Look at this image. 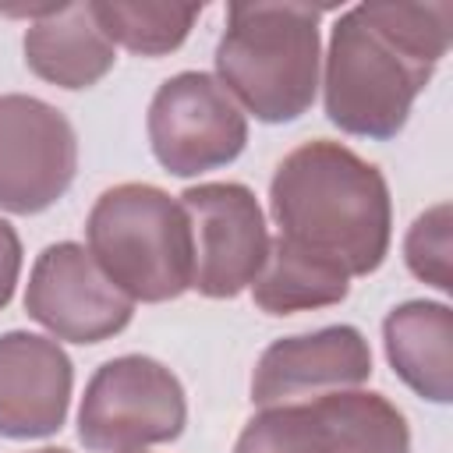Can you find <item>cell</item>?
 Here are the masks:
<instances>
[{
	"mask_svg": "<svg viewBox=\"0 0 453 453\" xmlns=\"http://www.w3.org/2000/svg\"><path fill=\"white\" fill-rule=\"evenodd\" d=\"M449 4L372 0L347 7L326 50L322 106L333 127L368 142L396 138L449 50Z\"/></svg>",
	"mask_w": 453,
	"mask_h": 453,
	"instance_id": "obj_1",
	"label": "cell"
},
{
	"mask_svg": "<svg viewBox=\"0 0 453 453\" xmlns=\"http://www.w3.org/2000/svg\"><path fill=\"white\" fill-rule=\"evenodd\" d=\"M280 237L336 262L347 276H372L393 241V198L382 170L343 142L311 138L290 149L269 180Z\"/></svg>",
	"mask_w": 453,
	"mask_h": 453,
	"instance_id": "obj_2",
	"label": "cell"
},
{
	"mask_svg": "<svg viewBox=\"0 0 453 453\" xmlns=\"http://www.w3.org/2000/svg\"><path fill=\"white\" fill-rule=\"evenodd\" d=\"M326 7L297 0L230 4L216 42V81L262 124L304 117L319 92Z\"/></svg>",
	"mask_w": 453,
	"mask_h": 453,
	"instance_id": "obj_3",
	"label": "cell"
},
{
	"mask_svg": "<svg viewBox=\"0 0 453 453\" xmlns=\"http://www.w3.org/2000/svg\"><path fill=\"white\" fill-rule=\"evenodd\" d=\"M85 248L131 301L163 304L191 290L195 248L180 198L156 184L124 180L106 188L85 219Z\"/></svg>",
	"mask_w": 453,
	"mask_h": 453,
	"instance_id": "obj_4",
	"label": "cell"
},
{
	"mask_svg": "<svg viewBox=\"0 0 453 453\" xmlns=\"http://www.w3.org/2000/svg\"><path fill=\"white\" fill-rule=\"evenodd\" d=\"M234 453H411V428L386 393L343 389L258 407L244 421Z\"/></svg>",
	"mask_w": 453,
	"mask_h": 453,
	"instance_id": "obj_5",
	"label": "cell"
},
{
	"mask_svg": "<svg viewBox=\"0 0 453 453\" xmlns=\"http://www.w3.org/2000/svg\"><path fill=\"white\" fill-rule=\"evenodd\" d=\"M188 396L180 379L149 354L103 361L78 407V439L92 453H138L180 439Z\"/></svg>",
	"mask_w": 453,
	"mask_h": 453,
	"instance_id": "obj_6",
	"label": "cell"
},
{
	"mask_svg": "<svg viewBox=\"0 0 453 453\" xmlns=\"http://www.w3.org/2000/svg\"><path fill=\"white\" fill-rule=\"evenodd\" d=\"M156 163L173 177H198L234 163L248 145V117L205 71L166 78L145 117Z\"/></svg>",
	"mask_w": 453,
	"mask_h": 453,
	"instance_id": "obj_7",
	"label": "cell"
},
{
	"mask_svg": "<svg viewBox=\"0 0 453 453\" xmlns=\"http://www.w3.org/2000/svg\"><path fill=\"white\" fill-rule=\"evenodd\" d=\"M177 198L191 223V290L212 301L244 294L262 273L273 241L255 191L237 180H205L184 188Z\"/></svg>",
	"mask_w": 453,
	"mask_h": 453,
	"instance_id": "obj_8",
	"label": "cell"
},
{
	"mask_svg": "<svg viewBox=\"0 0 453 453\" xmlns=\"http://www.w3.org/2000/svg\"><path fill=\"white\" fill-rule=\"evenodd\" d=\"M78 173V134L39 96H0V209L35 216L57 205Z\"/></svg>",
	"mask_w": 453,
	"mask_h": 453,
	"instance_id": "obj_9",
	"label": "cell"
},
{
	"mask_svg": "<svg viewBox=\"0 0 453 453\" xmlns=\"http://www.w3.org/2000/svg\"><path fill=\"white\" fill-rule=\"evenodd\" d=\"M25 311L53 340L103 343L127 329L134 301L110 283L85 244L57 241L46 244L28 273Z\"/></svg>",
	"mask_w": 453,
	"mask_h": 453,
	"instance_id": "obj_10",
	"label": "cell"
},
{
	"mask_svg": "<svg viewBox=\"0 0 453 453\" xmlns=\"http://www.w3.org/2000/svg\"><path fill=\"white\" fill-rule=\"evenodd\" d=\"M372 379V347L357 326H322L273 340L251 372V403L280 407L326 393L361 389Z\"/></svg>",
	"mask_w": 453,
	"mask_h": 453,
	"instance_id": "obj_11",
	"label": "cell"
},
{
	"mask_svg": "<svg viewBox=\"0 0 453 453\" xmlns=\"http://www.w3.org/2000/svg\"><path fill=\"white\" fill-rule=\"evenodd\" d=\"M74 365L60 340L28 329L0 333V435L46 439L67 421Z\"/></svg>",
	"mask_w": 453,
	"mask_h": 453,
	"instance_id": "obj_12",
	"label": "cell"
},
{
	"mask_svg": "<svg viewBox=\"0 0 453 453\" xmlns=\"http://www.w3.org/2000/svg\"><path fill=\"white\" fill-rule=\"evenodd\" d=\"M21 50L35 78L67 92L99 85L117 64V46L99 28L92 0L39 7L25 28Z\"/></svg>",
	"mask_w": 453,
	"mask_h": 453,
	"instance_id": "obj_13",
	"label": "cell"
},
{
	"mask_svg": "<svg viewBox=\"0 0 453 453\" xmlns=\"http://www.w3.org/2000/svg\"><path fill=\"white\" fill-rule=\"evenodd\" d=\"M382 347L393 375L428 403L453 400V308L446 301H403L382 319Z\"/></svg>",
	"mask_w": 453,
	"mask_h": 453,
	"instance_id": "obj_14",
	"label": "cell"
},
{
	"mask_svg": "<svg viewBox=\"0 0 453 453\" xmlns=\"http://www.w3.org/2000/svg\"><path fill=\"white\" fill-rule=\"evenodd\" d=\"M350 276L329 258H319L283 237L269 241V255L262 262V273L251 283V301L265 315H294V311H315L333 308L347 301Z\"/></svg>",
	"mask_w": 453,
	"mask_h": 453,
	"instance_id": "obj_15",
	"label": "cell"
},
{
	"mask_svg": "<svg viewBox=\"0 0 453 453\" xmlns=\"http://www.w3.org/2000/svg\"><path fill=\"white\" fill-rule=\"evenodd\" d=\"M96 21L113 46L134 57H166L195 28L202 4H152V0H92Z\"/></svg>",
	"mask_w": 453,
	"mask_h": 453,
	"instance_id": "obj_16",
	"label": "cell"
},
{
	"mask_svg": "<svg viewBox=\"0 0 453 453\" xmlns=\"http://www.w3.org/2000/svg\"><path fill=\"white\" fill-rule=\"evenodd\" d=\"M403 262L411 276L435 287L439 294L453 290V209L449 202H435L418 212L403 234Z\"/></svg>",
	"mask_w": 453,
	"mask_h": 453,
	"instance_id": "obj_17",
	"label": "cell"
},
{
	"mask_svg": "<svg viewBox=\"0 0 453 453\" xmlns=\"http://www.w3.org/2000/svg\"><path fill=\"white\" fill-rule=\"evenodd\" d=\"M18 276H21V237L7 219H0V311L14 297Z\"/></svg>",
	"mask_w": 453,
	"mask_h": 453,
	"instance_id": "obj_18",
	"label": "cell"
},
{
	"mask_svg": "<svg viewBox=\"0 0 453 453\" xmlns=\"http://www.w3.org/2000/svg\"><path fill=\"white\" fill-rule=\"evenodd\" d=\"M32 453H71V449H64V446H42V449H32Z\"/></svg>",
	"mask_w": 453,
	"mask_h": 453,
	"instance_id": "obj_19",
	"label": "cell"
},
{
	"mask_svg": "<svg viewBox=\"0 0 453 453\" xmlns=\"http://www.w3.org/2000/svg\"><path fill=\"white\" fill-rule=\"evenodd\" d=\"M138 453H142V449H138Z\"/></svg>",
	"mask_w": 453,
	"mask_h": 453,
	"instance_id": "obj_20",
	"label": "cell"
}]
</instances>
